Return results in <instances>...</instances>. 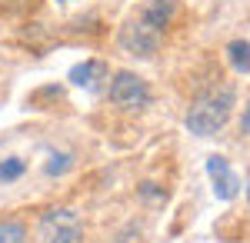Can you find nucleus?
Segmentation results:
<instances>
[{
	"instance_id": "nucleus-2",
	"label": "nucleus",
	"mask_w": 250,
	"mask_h": 243,
	"mask_svg": "<svg viewBox=\"0 0 250 243\" xmlns=\"http://www.w3.org/2000/svg\"><path fill=\"white\" fill-rule=\"evenodd\" d=\"M107 100L120 110H147L154 103V94H150V83L134 70H117L107 77Z\"/></svg>"
},
{
	"instance_id": "nucleus-10",
	"label": "nucleus",
	"mask_w": 250,
	"mask_h": 243,
	"mask_svg": "<svg viewBox=\"0 0 250 243\" xmlns=\"http://www.w3.org/2000/svg\"><path fill=\"white\" fill-rule=\"evenodd\" d=\"M227 63L237 74H250V43L247 40H230L227 43Z\"/></svg>"
},
{
	"instance_id": "nucleus-13",
	"label": "nucleus",
	"mask_w": 250,
	"mask_h": 243,
	"mask_svg": "<svg viewBox=\"0 0 250 243\" xmlns=\"http://www.w3.org/2000/svg\"><path fill=\"white\" fill-rule=\"evenodd\" d=\"M140 197L144 200H164V190H157L154 183H140Z\"/></svg>"
},
{
	"instance_id": "nucleus-14",
	"label": "nucleus",
	"mask_w": 250,
	"mask_h": 243,
	"mask_svg": "<svg viewBox=\"0 0 250 243\" xmlns=\"http://www.w3.org/2000/svg\"><path fill=\"white\" fill-rule=\"evenodd\" d=\"M240 133H247V137H250V103L244 107V117H240Z\"/></svg>"
},
{
	"instance_id": "nucleus-3",
	"label": "nucleus",
	"mask_w": 250,
	"mask_h": 243,
	"mask_svg": "<svg viewBox=\"0 0 250 243\" xmlns=\"http://www.w3.org/2000/svg\"><path fill=\"white\" fill-rule=\"evenodd\" d=\"M37 243H83V223L74 210L54 206L40 217L37 226Z\"/></svg>"
},
{
	"instance_id": "nucleus-11",
	"label": "nucleus",
	"mask_w": 250,
	"mask_h": 243,
	"mask_svg": "<svg viewBox=\"0 0 250 243\" xmlns=\"http://www.w3.org/2000/svg\"><path fill=\"white\" fill-rule=\"evenodd\" d=\"M70 167H74V153L70 150H50L47 153V163H43L47 177H63Z\"/></svg>"
},
{
	"instance_id": "nucleus-9",
	"label": "nucleus",
	"mask_w": 250,
	"mask_h": 243,
	"mask_svg": "<svg viewBox=\"0 0 250 243\" xmlns=\"http://www.w3.org/2000/svg\"><path fill=\"white\" fill-rule=\"evenodd\" d=\"M0 243H30V230L20 217H0Z\"/></svg>"
},
{
	"instance_id": "nucleus-12",
	"label": "nucleus",
	"mask_w": 250,
	"mask_h": 243,
	"mask_svg": "<svg viewBox=\"0 0 250 243\" xmlns=\"http://www.w3.org/2000/svg\"><path fill=\"white\" fill-rule=\"evenodd\" d=\"M40 0H0V10L3 14H30V10H37Z\"/></svg>"
},
{
	"instance_id": "nucleus-5",
	"label": "nucleus",
	"mask_w": 250,
	"mask_h": 243,
	"mask_svg": "<svg viewBox=\"0 0 250 243\" xmlns=\"http://www.w3.org/2000/svg\"><path fill=\"white\" fill-rule=\"evenodd\" d=\"M207 177H210V183H213V197H217V200L227 203V200H233V197L240 193V177L233 173L227 157H220V153L207 157Z\"/></svg>"
},
{
	"instance_id": "nucleus-8",
	"label": "nucleus",
	"mask_w": 250,
	"mask_h": 243,
	"mask_svg": "<svg viewBox=\"0 0 250 243\" xmlns=\"http://www.w3.org/2000/svg\"><path fill=\"white\" fill-rule=\"evenodd\" d=\"M23 177H27V160H23V157H17V153L0 157V183H3V187L17 183Z\"/></svg>"
},
{
	"instance_id": "nucleus-15",
	"label": "nucleus",
	"mask_w": 250,
	"mask_h": 243,
	"mask_svg": "<svg viewBox=\"0 0 250 243\" xmlns=\"http://www.w3.org/2000/svg\"><path fill=\"white\" fill-rule=\"evenodd\" d=\"M247 203H250V183H247Z\"/></svg>"
},
{
	"instance_id": "nucleus-6",
	"label": "nucleus",
	"mask_w": 250,
	"mask_h": 243,
	"mask_svg": "<svg viewBox=\"0 0 250 243\" xmlns=\"http://www.w3.org/2000/svg\"><path fill=\"white\" fill-rule=\"evenodd\" d=\"M180 14V3L177 0H144L140 7H137V20H144L147 27H154L157 34H167V27H170L173 20Z\"/></svg>"
},
{
	"instance_id": "nucleus-1",
	"label": "nucleus",
	"mask_w": 250,
	"mask_h": 243,
	"mask_svg": "<svg viewBox=\"0 0 250 243\" xmlns=\"http://www.w3.org/2000/svg\"><path fill=\"white\" fill-rule=\"evenodd\" d=\"M233 103H237L233 83H217V87L204 90V94L190 103L184 123H187V130H190L193 137H213V133L230 120Z\"/></svg>"
},
{
	"instance_id": "nucleus-16",
	"label": "nucleus",
	"mask_w": 250,
	"mask_h": 243,
	"mask_svg": "<svg viewBox=\"0 0 250 243\" xmlns=\"http://www.w3.org/2000/svg\"><path fill=\"white\" fill-rule=\"evenodd\" d=\"M57 3H70V0H57Z\"/></svg>"
},
{
	"instance_id": "nucleus-7",
	"label": "nucleus",
	"mask_w": 250,
	"mask_h": 243,
	"mask_svg": "<svg viewBox=\"0 0 250 243\" xmlns=\"http://www.w3.org/2000/svg\"><path fill=\"white\" fill-rule=\"evenodd\" d=\"M107 77H110V67H107L104 60L90 57V60H83V63H77V67H70L67 80H70L74 87H83V90H97L100 80H107Z\"/></svg>"
},
{
	"instance_id": "nucleus-4",
	"label": "nucleus",
	"mask_w": 250,
	"mask_h": 243,
	"mask_svg": "<svg viewBox=\"0 0 250 243\" xmlns=\"http://www.w3.org/2000/svg\"><path fill=\"white\" fill-rule=\"evenodd\" d=\"M160 40H164V34H157L154 27H147L144 20H137V17H130L120 27V34H117L120 50L130 54V57H140V60L154 57L157 50H160Z\"/></svg>"
}]
</instances>
